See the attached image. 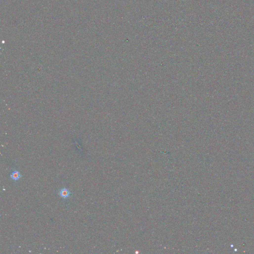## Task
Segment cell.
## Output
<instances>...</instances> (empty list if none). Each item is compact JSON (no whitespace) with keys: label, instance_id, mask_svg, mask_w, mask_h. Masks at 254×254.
Here are the masks:
<instances>
[{"label":"cell","instance_id":"obj_1","mask_svg":"<svg viewBox=\"0 0 254 254\" xmlns=\"http://www.w3.org/2000/svg\"><path fill=\"white\" fill-rule=\"evenodd\" d=\"M59 195L62 198L64 199H66L70 197L71 192H70L69 189H68L66 188H64L60 190Z\"/></svg>","mask_w":254,"mask_h":254},{"label":"cell","instance_id":"obj_2","mask_svg":"<svg viewBox=\"0 0 254 254\" xmlns=\"http://www.w3.org/2000/svg\"><path fill=\"white\" fill-rule=\"evenodd\" d=\"M21 176H22L21 173L17 170L14 171L10 175L11 178L15 181H17L19 180L21 178Z\"/></svg>","mask_w":254,"mask_h":254}]
</instances>
